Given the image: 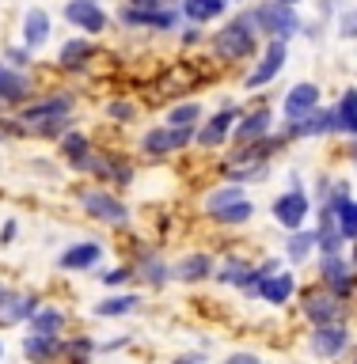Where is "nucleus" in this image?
<instances>
[{
  "label": "nucleus",
  "instance_id": "603ef678",
  "mask_svg": "<svg viewBox=\"0 0 357 364\" xmlns=\"http://www.w3.org/2000/svg\"><path fill=\"white\" fill-rule=\"evenodd\" d=\"M353 364H357V360H353Z\"/></svg>",
  "mask_w": 357,
  "mask_h": 364
},
{
  "label": "nucleus",
  "instance_id": "0eeeda50",
  "mask_svg": "<svg viewBox=\"0 0 357 364\" xmlns=\"http://www.w3.org/2000/svg\"><path fill=\"white\" fill-rule=\"evenodd\" d=\"M278 129V118H274V107H259L251 114H239L236 129H232V148H247V144H259L262 136H270Z\"/></svg>",
  "mask_w": 357,
  "mask_h": 364
},
{
  "label": "nucleus",
  "instance_id": "4c0bfd02",
  "mask_svg": "<svg viewBox=\"0 0 357 364\" xmlns=\"http://www.w3.org/2000/svg\"><path fill=\"white\" fill-rule=\"evenodd\" d=\"M338 38H346V42L357 38V8H346L338 16Z\"/></svg>",
  "mask_w": 357,
  "mask_h": 364
},
{
  "label": "nucleus",
  "instance_id": "aec40b11",
  "mask_svg": "<svg viewBox=\"0 0 357 364\" xmlns=\"http://www.w3.org/2000/svg\"><path fill=\"white\" fill-rule=\"evenodd\" d=\"M91 53H95V46L88 42V34H80V38L61 42V50H57V61H61V68H68V73H80V68H88Z\"/></svg>",
  "mask_w": 357,
  "mask_h": 364
},
{
  "label": "nucleus",
  "instance_id": "c03bdc74",
  "mask_svg": "<svg viewBox=\"0 0 357 364\" xmlns=\"http://www.w3.org/2000/svg\"><path fill=\"white\" fill-rule=\"evenodd\" d=\"M335 8H338V0H319V19L335 16Z\"/></svg>",
  "mask_w": 357,
  "mask_h": 364
},
{
  "label": "nucleus",
  "instance_id": "a211bd4d",
  "mask_svg": "<svg viewBox=\"0 0 357 364\" xmlns=\"http://www.w3.org/2000/svg\"><path fill=\"white\" fill-rule=\"evenodd\" d=\"M31 99V76L23 68H11L0 57V102H27Z\"/></svg>",
  "mask_w": 357,
  "mask_h": 364
},
{
  "label": "nucleus",
  "instance_id": "c756f323",
  "mask_svg": "<svg viewBox=\"0 0 357 364\" xmlns=\"http://www.w3.org/2000/svg\"><path fill=\"white\" fill-rule=\"evenodd\" d=\"M31 330L34 334H61L65 330V311H57V307H38V311L31 315Z\"/></svg>",
  "mask_w": 357,
  "mask_h": 364
},
{
  "label": "nucleus",
  "instance_id": "7ed1b4c3",
  "mask_svg": "<svg viewBox=\"0 0 357 364\" xmlns=\"http://www.w3.org/2000/svg\"><path fill=\"white\" fill-rule=\"evenodd\" d=\"M270 216L285 228V232H301V228L308 224V216H312V198L304 193V186H289L285 193L274 198Z\"/></svg>",
  "mask_w": 357,
  "mask_h": 364
},
{
  "label": "nucleus",
  "instance_id": "79ce46f5",
  "mask_svg": "<svg viewBox=\"0 0 357 364\" xmlns=\"http://www.w3.org/2000/svg\"><path fill=\"white\" fill-rule=\"evenodd\" d=\"M198 42H202V27H198V23H190L187 34H182V46H198Z\"/></svg>",
  "mask_w": 357,
  "mask_h": 364
},
{
  "label": "nucleus",
  "instance_id": "39448f33",
  "mask_svg": "<svg viewBox=\"0 0 357 364\" xmlns=\"http://www.w3.org/2000/svg\"><path fill=\"white\" fill-rule=\"evenodd\" d=\"M73 107H76V99L73 95H42L38 102H23V110L16 114V125L19 129H27V125H38V122H53V118H68L73 114Z\"/></svg>",
  "mask_w": 357,
  "mask_h": 364
},
{
  "label": "nucleus",
  "instance_id": "e433bc0d",
  "mask_svg": "<svg viewBox=\"0 0 357 364\" xmlns=\"http://www.w3.org/2000/svg\"><path fill=\"white\" fill-rule=\"evenodd\" d=\"M4 61H8L11 68H23V73H27V68H31V50H27V46H8V50H4Z\"/></svg>",
  "mask_w": 357,
  "mask_h": 364
},
{
  "label": "nucleus",
  "instance_id": "2f4dec72",
  "mask_svg": "<svg viewBox=\"0 0 357 364\" xmlns=\"http://www.w3.org/2000/svg\"><path fill=\"white\" fill-rule=\"evenodd\" d=\"M327 209H331V205H327ZM335 216H338V232L346 235V243H353V239H357V201L353 198L338 201L335 205Z\"/></svg>",
  "mask_w": 357,
  "mask_h": 364
},
{
  "label": "nucleus",
  "instance_id": "20e7f679",
  "mask_svg": "<svg viewBox=\"0 0 357 364\" xmlns=\"http://www.w3.org/2000/svg\"><path fill=\"white\" fill-rule=\"evenodd\" d=\"M285 61H289V42H281V38H267V46H262V57H259V65L251 68V76L244 80V91H259V87H267L270 80H278L281 76V68Z\"/></svg>",
  "mask_w": 357,
  "mask_h": 364
},
{
  "label": "nucleus",
  "instance_id": "c85d7f7f",
  "mask_svg": "<svg viewBox=\"0 0 357 364\" xmlns=\"http://www.w3.org/2000/svg\"><path fill=\"white\" fill-rule=\"evenodd\" d=\"M57 152H61L68 164H80V159H84L88 152H91V141H88V133H80V129H68L61 141H57Z\"/></svg>",
  "mask_w": 357,
  "mask_h": 364
},
{
  "label": "nucleus",
  "instance_id": "6ab92c4d",
  "mask_svg": "<svg viewBox=\"0 0 357 364\" xmlns=\"http://www.w3.org/2000/svg\"><path fill=\"white\" fill-rule=\"evenodd\" d=\"M217 273V262L209 255H187V258H179L175 266H171V281H205V277H213Z\"/></svg>",
  "mask_w": 357,
  "mask_h": 364
},
{
  "label": "nucleus",
  "instance_id": "ea45409f",
  "mask_svg": "<svg viewBox=\"0 0 357 364\" xmlns=\"http://www.w3.org/2000/svg\"><path fill=\"white\" fill-rule=\"evenodd\" d=\"M16 232H19L16 220H8L4 228H0V247H11V243H16Z\"/></svg>",
  "mask_w": 357,
  "mask_h": 364
},
{
  "label": "nucleus",
  "instance_id": "f8f14e48",
  "mask_svg": "<svg viewBox=\"0 0 357 364\" xmlns=\"http://www.w3.org/2000/svg\"><path fill=\"white\" fill-rule=\"evenodd\" d=\"M350 346V330L342 326V323H327V326H316V334H312V353L319 360H335L342 357Z\"/></svg>",
  "mask_w": 357,
  "mask_h": 364
},
{
  "label": "nucleus",
  "instance_id": "5701e85b",
  "mask_svg": "<svg viewBox=\"0 0 357 364\" xmlns=\"http://www.w3.org/2000/svg\"><path fill=\"white\" fill-rule=\"evenodd\" d=\"M23 353L34 360V364H50L53 357H61V338L57 334H31L23 338Z\"/></svg>",
  "mask_w": 357,
  "mask_h": 364
},
{
  "label": "nucleus",
  "instance_id": "473e14b6",
  "mask_svg": "<svg viewBox=\"0 0 357 364\" xmlns=\"http://www.w3.org/2000/svg\"><path fill=\"white\" fill-rule=\"evenodd\" d=\"M316 250V232H308V228H301V232L289 235V247H285V255H289V262H304L308 255Z\"/></svg>",
  "mask_w": 357,
  "mask_h": 364
},
{
  "label": "nucleus",
  "instance_id": "f03ea898",
  "mask_svg": "<svg viewBox=\"0 0 357 364\" xmlns=\"http://www.w3.org/2000/svg\"><path fill=\"white\" fill-rule=\"evenodd\" d=\"M251 16H255L262 38H281V42H289V38H296V34L304 31L301 11L289 8V4H274V0H262L259 8H251Z\"/></svg>",
  "mask_w": 357,
  "mask_h": 364
},
{
  "label": "nucleus",
  "instance_id": "1a4fd4ad",
  "mask_svg": "<svg viewBox=\"0 0 357 364\" xmlns=\"http://www.w3.org/2000/svg\"><path fill=\"white\" fill-rule=\"evenodd\" d=\"M236 122H239V107H236V102H224V107L217 110L209 122L198 125L194 144H198V148H209V152H213V148H221V144L228 141V133L236 129Z\"/></svg>",
  "mask_w": 357,
  "mask_h": 364
},
{
  "label": "nucleus",
  "instance_id": "f704fd0d",
  "mask_svg": "<svg viewBox=\"0 0 357 364\" xmlns=\"http://www.w3.org/2000/svg\"><path fill=\"white\" fill-rule=\"evenodd\" d=\"M91 338H76V341H61V357L68 360V364H88V357H91Z\"/></svg>",
  "mask_w": 357,
  "mask_h": 364
},
{
  "label": "nucleus",
  "instance_id": "bb28decb",
  "mask_svg": "<svg viewBox=\"0 0 357 364\" xmlns=\"http://www.w3.org/2000/svg\"><path fill=\"white\" fill-rule=\"evenodd\" d=\"M141 307V296L137 292H122V296H107V300H99L91 311H95L99 318H114V315H130Z\"/></svg>",
  "mask_w": 357,
  "mask_h": 364
},
{
  "label": "nucleus",
  "instance_id": "7c9ffc66",
  "mask_svg": "<svg viewBox=\"0 0 357 364\" xmlns=\"http://www.w3.org/2000/svg\"><path fill=\"white\" fill-rule=\"evenodd\" d=\"M213 277L221 281V284H236V289H244V284H247V277H251V266H247L244 258H228L224 266L213 273Z\"/></svg>",
  "mask_w": 357,
  "mask_h": 364
},
{
  "label": "nucleus",
  "instance_id": "4468645a",
  "mask_svg": "<svg viewBox=\"0 0 357 364\" xmlns=\"http://www.w3.org/2000/svg\"><path fill=\"white\" fill-rule=\"evenodd\" d=\"M281 110H285V118H289V122H296V118H304V114L319 110V87L312 84V80H301V84H293L289 91H285Z\"/></svg>",
  "mask_w": 357,
  "mask_h": 364
},
{
  "label": "nucleus",
  "instance_id": "6e6552de",
  "mask_svg": "<svg viewBox=\"0 0 357 364\" xmlns=\"http://www.w3.org/2000/svg\"><path fill=\"white\" fill-rule=\"evenodd\" d=\"M61 16H65V23H73L76 31H84L88 38L91 34H103L110 27V16L103 11L99 0H65Z\"/></svg>",
  "mask_w": 357,
  "mask_h": 364
},
{
  "label": "nucleus",
  "instance_id": "58836bf2",
  "mask_svg": "<svg viewBox=\"0 0 357 364\" xmlns=\"http://www.w3.org/2000/svg\"><path fill=\"white\" fill-rule=\"evenodd\" d=\"M130 277H133V269H130V266H118V269L103 273V284H110V289H114V284H125Z\"/></svg>",
  "mask_w": 357,
  "mask_h": 364
},
{
  "label": "nucleus",
  "instance_id": "423d86ee",
  "mask_svg": "<svg viewBox=\"0 0 357 364\" xmlns=\"http://www.w3.org/2000/svg\"><path fill=\"white\" fill-rule=\"evenodd\" d=\"M281 133H285V141H296V136L308 141V136H331V133H342V129H338L335 107H319V110L304 114V118H296V122H285Z\"/></svg>",
  "mask_w": 357,
  "mask_h": 364
},
{
  "label": "nucleus",
  "instance_id": "9d476101",
  "mask_svg": "<svg viewBox=\"0 0 357 364\" xmlns=\"http://www.w3.org/2000/svg\"><path fill=\"white\" fill-rule=\"evenodd\" d=\"M194 133H198V129H171V125H152L148 133H141V152H148V156L182 152V148L194 144Z\"/></svg>",
  "mask_w": 357,
  "mask_h": 364
},
{
  "label": "nucleus",
  "instance_id": "9b49d317",
  "mask_svg": "<svg viewBox=\"0 0 357 364\" xmlns=\"http://www.w3.org/2000/svg\"><path fill=\"white\" fill-rule=\"evenodd\" d=\"M80 205H84L88 216H95L103 224H125L130 220V209L107 190H80Z\"/></svg>",
  "mask_w": 357,
  "mask_h": 364
},
{
  "label": "nucleus",
  "instance_id": "dca6fc26",
  "mask_svg": "<svg viewBox=\"0 0 357 364\" xmlns=\"http://www.w3.org/2000/svg\"><path fill=\"white\" fill-rule=\"evenodd\" d=\"M304 315L312 318L316 326H327V323H342V304L338 296L324 289V292H308L304 296Z\"/></svg>",
  "mask_w": 357,
  "mask_h": 364
},
{
  "label": "nucleus",
  "instance_id": "393cba45",
  "mask_svg": "<svg viewBox=\"0 0 357 364\" xmlns=\"http://www.w3.org/2000/svg\"><path fill=\"white\" fill-rule=\"evenodd\" d=\"M202 114H205V107H202L198 99L175 102V107L167 110V125H171V129H198V125H202Z\"/></svg>",
  "mask_w": 357,
  "mask_h": 364
},
{
  "label": "nucleus",
  "instance_id": "72a5a7b5",
  "mask_svg": "<svg viewBox=\"0 0 357 364\" xmlns=\"http://www.w3.org/2000/svg\"><path fill=\"white\" fill-rule=\"evenodd\" d=\"M141 277L152 284V289H160V284H167L171 281V266H164L156 255H145V262H141Z\"/></svg>",
  "mask_w": 357,
  "mask_h": 364
},
{
  "label": "nucleus",
  "instance_id": "cd10ccee",
  "mask_svg": "<svg viewBox=\"0 0 357 364\" xmlns=\"http://www.w3.org/2000/svg\"><path fill=\"white\" fill-rule=\"evenodd\" d=\"M251 213H255V205H251L247 198H239V201H228V205H221V209H213L209 213V220H217V224H247L251 220Z\"/></svg>",
  "mask_w": 357,
  "mask_h": 364
},
{
  "label": "nucleus",
  "instance_id": "4be33fe9",
  "mask_svg": "<svg viewBox=\"0 0 357 364\" xmlns=\"http://www.w3.org/2000/svg\"><path fill=\"white\" fill-rule=\"evenodd\" d=\"M179 11H182V19H190V23H198V27H205V23H213V19L224 16V11H228V0H179Z\"/></svg>",
  "mask_w": 357,
  "mask_h": 364
},
{
  "label": "nucleus",
  "instance_id": "412c9836",
  "mask_svg": "<svg viewBox=\"0 0 357 364\" xmlns=\"http://www.w3.org/2000/svg\"><path fill=\"white\" fill-rule=\"evenodd\" d=\"M293 292H296V277H293V273H285V269L270 273V277L259 284V296H262L267 304H274V307L289 304V296H293Z\"/></svg>",
  "mask_w": 357,
  "mask_h": 364
},
{
  "label": "nucleus",
  "instance_id": "a18cd8bd",
  "mask_svg": "<svg viewBox=\"0 0 357 364\" xmlns=\"http://www.w3.org/2000/svg\"><path fill=\"white\" fill-rule=\"evenodd\" d=\"M175 364H202V357H194V353H190V357H179Z\"/></svg>",
  "mask_w": 357,
  "mask_h": 364
},
{
  "label": "nucleus",
  "instance_id": "2eb2a0df",
  "mask_svg": "<svg viewBox=\"0 0 357 364\" xmlns=\"http://www.w3.org/2000/svg\"><path fill=\"white\" fill-rule=\"evenodd\" d=\"M50 11L46 8H27L23 11V31H19V46H27V50H42L46 42H50Z\"/></svg>",
  "mask_w": 357,
  "mask_h": 364
},
{
  "label": "nucleus",
  "instance_id": "c9c22d12",
  "mask_svg": "<svg viewBox=\"0 0 357 364\" xmlns=\"http://www.w3.org/2000/svg\"><path fill=\"white\" fill-rule=\"evenodd\" d=\"M107 118L130 125V122H137V107H133L130 99H110V102H107Z\"/></svg>",
  "mask_w": 357,
  "mask_h": 364
},
{
  "label": "nucleus",
  "instance_id": "a878e982",
  "mask_svg": "<svg viewBox=\"0 0 357 364\" xmlns=\"http://www.w3.org/2000/svg\"><path fill=\"white\" fill-rule=\"evenodd\" d=\"M335 114H338V129L346 136H357V87H342Z\"/></svg>",
  "mask_w": 357,
  "mask_h": 364
},
{
  "label": "nucleus",
  "instance_id": "3c124183",
  "mask_svg": "<svg viewBox=\"0 0 357 364\" xmlns=\"http://www.w3.org/2000/svg\"><path fill=\"white\" fill-rule=\"evenodd\" d=\"M0 357H4V346H0Z\"/></svg>",
  "mask_w": 357,
  "mask_h": 364
},
{
  "label": "nucleus",
  "instance_id": "b1692460",
  "mask_svg": "<svg viewBox=\"0 0 357 364\" xmlns=\"http://www.w3.org/2000/svg\"><path fill=\"white\" fill-rule=\"evenodd\" d=\"M38 311V296H19V292H8V300L0 304V326H16L23 318H31Z\"/></svg>",
  "mask_w": 357,
  "mask_h": 364
},
{
  "label": "nucleus",
  "instance_id": "ddd939ff",
  "mask_svg": "<svg viewBox=\"0 0 357 364\" xmlns=\"http://www.w3.org/2000/svg\"><path fill=\"white\" fill-rule=\"evenodd\" d=\"M319 281L327 284L331 292L338 296H350L353 289V269H350V262L342 258V255H324V262H319Z\"/></svg>",
  "mask_w": 357,
  "mask_h": 364
},
{
  "label": "nucleus",
  "instance_id": "de8ad7c7",
  "mask_svg": "<svg viewBox=\"0 0 357 364\" xmlns=\"http://www.w3.org/2000/svg\"><path fill=\"white\" fill-rule=\"evenodd\" d=\"M8 300V289H4V284H0V304H4Z\"/></svg>",
  "mask_w": 357,
  "mask_h": 364
},
{
  "label": "nucleus",
  "instance_id": "37998d69",
  "mask_svg": "<svg viewBox=\"0 0 357 364\" xmlns=\"http://www.w3.org/2000/svg\"><path fill=\"white\" fill-rule=\"evenodd\" d=\"M224 364H262V360L255 357V353H232V357H228Z\"/></svg>",
  "mask_w": 357,
  "mask_h": 364
},
{
  "label": "nucleus",
  "instance_id": "a19ab883",
  "mask_svg": "<svg viewBox=\"0 0 357 364\" xmlns=\"http://www.w3.org/2000/svg\"><path fill=\"white\" fill-rule=\"evenodd\" d=\"M130 8H137V11H152V8H164V4H171V0H125Z\"/></svg>",
  "mask_w": 357,
  "mask_h": 364
},
{
  "label": "nucleus",
  "instance_id": "f257e3e1",
  "mask_svg": "<svg viewBox=\"0 0 357 364\" xmlns=\"http://www.w3.org/2000/svg\"><path fill=\"white\" fill-rule=\"evenodd\" d=\"M259 38H262V31H259L255 16H251V8H239V16H232L217 31L213 50L221 61H247V57L259 53Z\"/></svg>",
  "mask_w": 357,
  "mask_h": 364
},
{
  "label": "nucleus",
  "instance_id": "f3484780",
  "mask_svg": "<svg viewBox=\"0 0 357 364\" xmlns=\"http://www.w3.org/2000/svg\"><path fill=\"white\" fill-rule=\"evenodd\" d=\"M99 258H103V243H95V239H84V243H73L68 250H61L57 266L68 269V273H88L91 266H99Z\"/></svg>",
  "mask_w": 357,
  "mask_h": 364
},
{
  "label": "nucleus",
  "instance_id": "09e8293b",
  "mask_svg": "<svg viewBox=\"0 0 357 364\" xmlns=\"http://www.w3.org/2000/svg\"><path fill=\"white\" fill-rule=\"evenodd\" d=\"M353 171H357V136H353Z\"/></svg>",
  "mask_w": 357,
  "mask_h": 364
},
{
  "label": "nucleus",
  "instance_id": "49530a36",
  "mask_svg": "<svg viewBox=\"0 0 357 364\" xmlns=\"http://www.w3.org/2000/svg\"><path fill=\"white\" fill-rule=\"evenodd\" d=\"M274 4H289V8H296V4H301V0H274Z\"/></svg>",
  "mask_w": 357,
  "mask_h": 364
},
{
  "label": "nucleus",
  "instance_id": "8fccbe9b",
  "mask_svg": "<svg viewBox=\"0 0 357 364\" xmlns=\"http://www.w3.org/2000/svg\"><path fill=\"white\" fill-rule=\"evenodd\" d=\"M228 4H239V8H244V4H247V0H228Z\"/></svg>",
  "mask_w": 357,
  "mask_h": 364
}]
</instances>
